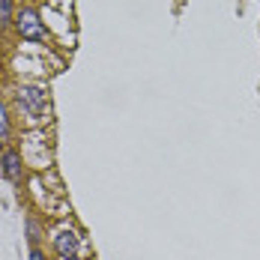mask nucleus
I'll list each match as a JSON object with an SVG mask.
<instances>
[{"label": "nucleus", "mask_w": 260, "mask_h": 260, "mask_svg": "<svg viewBox=\"0 0 260 260\" xmlns=\"http://www.w3.org/2000/svg\"><path fill=\"white\" fill-rule=\"evenodd\" d=\"M30 260H45V254H42L39 248H33V251H30Z\"/></svg>", "instance_id": "0eeeda50"}, {"label": "nucleus", "mask_w": 260, "mask_h": 260, "mask_svg": "<svg viewBox=\"0 0 260 260\" xmlns=\"http://www.w3.org/2000/svg\"><path fill=\"white\" fill-rule=\"evenodd\" d=\"M15 102L24 111V117H30V120H42L48 114V96L39 87H18L15 90Z\"/></svg>", "instance_id": "f257e3e1"}, {"label": "nucleus", "mask_w": 260, "mask_h": 260, "mask_svg": "<svg viewBox=\"0 0 260 260\" xmlns=\"http://www.w3.org/2000/svg\"><path fill=\"white\" fill-rule=\"evenodd\" d=\"M15 30H18V36L27 39V42H42V39H45V24H42L39 9L24 6V9L15 15Z\"/></svg>", "instance_id": "f03ea898"}, {"label": "nucleus", "mask_w": 260, "mask_h": 260, "mask_svg": "<svg viewBox=\"0 0 260 260\" xmlns=\"http://www.w3.org/2000/svg\"><path fill=\"white\" fill-rule=\"evenodd\" d=\"M12 0H0V27H6V24H12Z\"/></svg>", "instance_id": "39448f33"}, {"label": "nucleus", "mask_w": 260, "mask_h": 260, "mask_svg": "<svg viewBox=\"0 0 260 260\" xmlns=\"http://www.w3.org/2000/svg\"><path fill=\"white\" fill-rule=\"evenodd\" d=\"M3 177L9 182H21L24 177V165H21V153L18 150H3Z\"/></svg>", "instance_id": "20e7f679"}, {"label": "nucleus", "mask_w": 260, "mask_h": 260, "mask_svg": "<svg viewBox=\"0 0 260 260\" xmlns=\"http://www.w3.org/2000/svg\"><path fill=\"white\" fill-rule=\"evenodd\" d=\"M9 138V111H6V105L0 102V144Z\"/></svg>", "instance_id": "423d86ee"}, {"label": "nucleus", "mask_w": 260, "mask_h": 260, "mask_svg": "<svg viewBox=\"0 0 260 260\" xmlns=\"http://www.w3.org/2000/svg\"><path fill=\"white\" fill-rule=\"evenodd\" d=\"M54 248H57V254L66 260H72L78 254V234L75 231H69V228H63V231H57L54 236Z\"/></svg>", "instance_id": "7ed1b4c3"}]
</instances>
